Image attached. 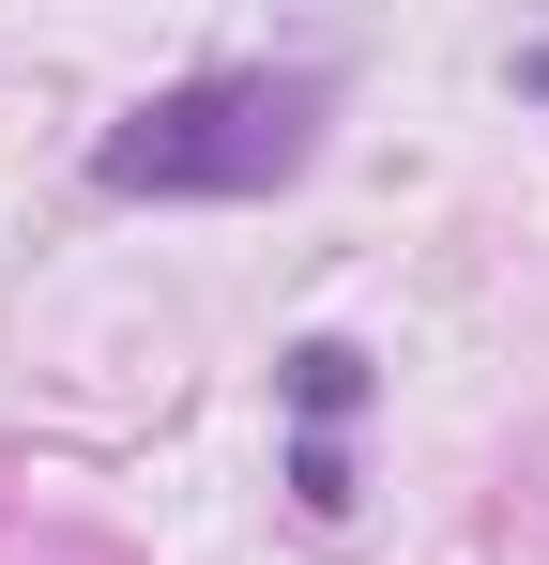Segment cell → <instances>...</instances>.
<instances>
[{
    "label": "cell",
    "mask_w": 549,
    "mask_h": 565,
    "mask_svg": "<svg viewBox=\"0 0 549 565\" xmlns=\"http://www.w3.org/2000/svg\"><path fill=\"white\" fill-rule=\"evenodd\" d=\"M519 93H549V46H519Z\"/></svg>",
    "instance_id": "277c9868"
},
{
    "label": "cell",
    "mask_w": 549,
    "mask_h": 565,
    "mask_svg": "<svg viewBox=\"0 0 549 565\" xmlns=\"http://www.w3.org/2000/svg\"><path fill=\"white\" fill-rule=\"evenodd\" d=\"M290 504L305 520H352V444L336 428H290Z\"/></svg>",
    "instance_id": "3957f363"
},
{
    "label": "cell",
    "mask_w": 549,
    "mask_h": 565,
    "mask_svg": "<svg viewBox=\"0 0 549 565\" xmlns=\"http://www.w3.org/2000/svg\"><path fill=\"white\" fill-rule=\"evenodd\" d=\"M321 107H336L321 62H214V77H169L153 107H122L92 138V184L107 199H274V184H305Z\"/></svg>",
    "instance_id": "6da1fadb"
},
{
    "label": "cell",
    "mask_w": 549,
    "mask_h": 565,
    "mask_svg": "<svg viewBox=\"0 0 549 565\" xmlns=\"http://www.w3.org/2000/svg\"><path fill=\"white\" fill-rule=\"evenodd\" d=\"M274 397H290V428H352L366 397H381V367H366L352 337H290L274 352Z\"/></svg>",
    "instance_id": "7a4b0ae2"
}]
</instances>
